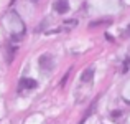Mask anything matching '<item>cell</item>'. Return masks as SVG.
I'll return each mask as SVG.
<instances>
[{
    "label": "cell",
    "mask_w": 130,
    "mask_h": 124,
    "mask_svg": "<svg viewBox=\"0 0 130 124\" xmlns=\"http://www.w3.org/2000/svg\"><path fill=\"white\" fill-rule=\"evenodd\" d=\"M92 75H94V70H92V68H87V70L83 73V76H81V81H83V83L92 81Z\"/></svg>",
    "instance_id": "4"
},
{
    "label": "cell",
    "mask_w": 130,
    "mask_h": 124,
    "mask_svg": "<svg viewBox=\"0 0 130 124\" xmlns=\"http://www.w3.org/2000/svg\"><path fill=\"white\" fill-rule=\"evenodd\" d=\"M36 86H38V83H36L35 80H30V78H25V80L20 81V88H25V89H35Z\"/></svg>",
    "instance_id": "3"
},
{
    "label": "cell",
    "mask_w": 130,
    "mask_h": 124,
    "mask_svg": "<svg viewBox=\"0 0 130 124\" xmlns=\"http://www.w3.org/2000/svg\"><path fill=\"white\" fill-rule=\"evenodd\" d=\"M128 68H130V58H127V60H125V65H124V70H122V71L125 73V71H128Z\"/></svg>",
    "instance_id": "5"
},
{
    "label": "cell",
    "mask_w": 130,
    "mask_h": 124,
    "mask_svg": "<svg viewBox=\"0 0 130 124\" xmlns=\"http://www.w3.org/2000/svg\"><path fill=\"white\" fill-rule=\"evenodd\" d=\"M38 66L43 73H50L51 68H53V56L50 53H44L38 58Z\"/></svg>",
    "instance_id": "1"
},
{
    "label": "cell",
    "mask_w": 130,
    "mask_h": 124,
    "mask_svg": "<svg viewBox=\"0 0 130 124\" xmlns=\"http://www.w3.org/2000/svg\"><path fill=\"white\" fill-rule=\"evenodd\" d=\"M125 35H128V36H130V27H127V30H125Z\"/></svg>",
    "instance_id": "6"
},
{
    "label": "cell",
    "mask_w": 130,
    "mask_h": 124,
    "mask_svg": "<svg viewBox=\"0 0 130 124\" xmlns=\"http://www.w3.org/2000/svg\"><path fill=\"white\" fill-rule=\"evenodd\" d=\"M53 8L56 10L58 13H68L69 12V2H68V0H54Z\"/></svg>",
    "instance_id": "2"
}]
</instances>
